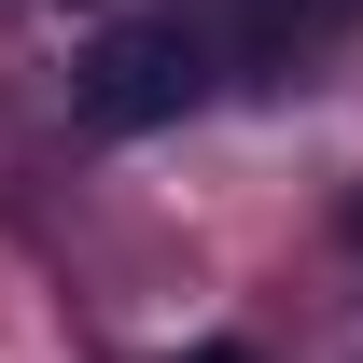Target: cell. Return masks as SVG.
<instances>
[{
  "label": "cell",
  "mask_w": 363,
  "mask_h": 363,
  "mask_svg": "<svg viewBox=\"0 0 363 363\" xmlns=\"http://www.w3.org/2000/svg\"><path fill=\"white\" fill-rule=\"evenodd\" d=\"M70 98H84V126L154 140V126H182V112L210 98V43H196L182 14H112L84 43V70H70Z\"/></svg>",
  "instance_id": "cell-1"
},
{
  "label": "cell",
  "mask_w": 363,
  "mask_h": 363,
  "mask_svg": "<svg viewBox=\"0 0 363 363\" xmlns=\"http://www.w3.org/2000/svg\"><path fill=\"white\" fill-rule=\"evenodd\" d=\"M182 363H252V350H238V335H210V350H182Z\"/></svg>",
  "instance_id": "cell-2"
},
{
  "label": "cell",
  "mask_w": 363,
  "mask_h": 363,
  "mask_svg": "<svg viewBox=\"0 0 363 363\" xmlns=\"http://www.w3.org/2000/svg\"><path fill=\"white\" fill-rule=\"evenodd\" d=\"M350 238H363V210H350Z\"/></svg>",
  "instance_id": "cell-3"
}]
</instances>
